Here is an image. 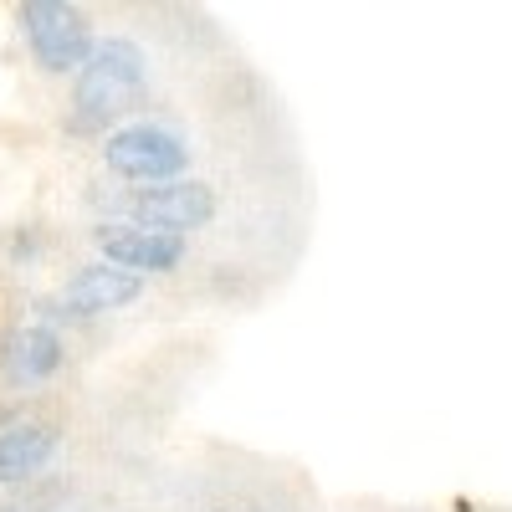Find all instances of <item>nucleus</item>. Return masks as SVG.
I'll use <instances>...</instances> for the list:
<instances>
[{"instance_id":"3","label":"nucleus","mask_w":512,"mask_h":512,"mask_svg":"<svg viewBox=\"0 0 512 512\" xmlns=\"http://www.w3.org/2000/svg\"><path fill=\"white\" fill-rule=\"evenodd\" d=\"M21 31L31 41V57L47 72H82L93 57V31L77 6L62 0H26L21 6Z\"/></svg>"},{"instance_id":"7","label":"nucleus","mask_w":512,"mask_h":512,"mask_svg":"<svg viewBox=\"0 0 512 512\" xmlns=\"http://www.w3.org/2000/svg\"><path fill=\"white\" fill-rule=\"evenodd\" d=\"M62 369V338L41 323H21L0 338V379L6 384H41Z\"/></svg>"},{"instance_id":"4","label":"nucleus","mask_w":512,"mask_h":512,"mask_svg":"<svg viewBox=\"0 0 512 512\" xmlns=\"http://www.w3.org/2000/svg\"><path fill=\"white\" fill-rule=\"evenodd\" d=\"M103 159L113 175L134 180V185H169L185 175V139L169 134L159 123H128L103 144Z\"/></svg>"},{"instance_id":"5","label":"nucleus","mask_w":512,"mask_h":512,"mask_svg":"<svg viewBox=\"0 0 512 512\" xmlns=\"http://www.w3.org/2000/svg\"><path fill=\"white\" fill-rule=\"evenodd\" d=\"M98 246L113 267L123 272H175L185 262V236H164V231H144V226H98Z\"/></svg>"},{"instance_id":"1","label":"nucleus","mask_w":512,"mask_h":512,"mask_svg":"<svg viewBox=\"0 0 512 512\" xmlns=\"http://www.w3.org/2000/svg\"><path fill=\"white\" fill-rule=\"evenodd\" d=\"M144 98V52L123 36H108L93 47L88 67L77 72L72 93V128L77 134H103L113 118H123Z\"/></svg>"},{"instance_id":"6","label":"nucleus","mask_w":512,"mask_h":512,"mask_svg":"<svg viewBox=\"0 0 512 512\" xmlns=\"http://www.w3.org/2000/svg\"><path fill=\"white\" fill-rule=\"evenodd\" d=\"M139 292H144V277L123 272V267H113V262H108V267L93 262V267H77V272L67 277V287H62V308H67L72 318H98V313L128 308Z\"/></svg>"},{"instance_id":"8","label":"nucleus","mask_w":512,"mask_h":512,"mask_svg":"<svg viewBox=\"0 0 512 512\" xmlns=\"http://www.w3.org/2000/svg\"><path fill=\"white\" fill-rule=\"evenodd\" d=\"M52 456H57V431L52 425H36V420L11 425V431H0V482H26Z\"/></svg>"},{"instance_id":"2","label":"nucleus","mask_w":512,"mask_h":512,"mask_svg":"<svg viewBox=\"0 0 512 512\" xmlns=\"http://www.w3.org/2000/svg\"><path fill=\"white\" fill-rule=\"evenodd\" d=\"M113 210L123 216V226H144V231H164V236H185L200 231L216 216V195L200 180H169V185H134L128 195L113 200Z\"/></svg>"}]
</instances>
